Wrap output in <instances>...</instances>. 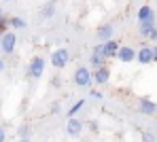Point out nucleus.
<instances>
[{
    "label": "nucleus",
    "instance_id": "nucleus-5",
    "mask_svg": "<svg viewBox=\"0 0 157 142\" xmlns=\"http://www.w3.org/2000/svg\"><path fill=\"white\" fill-rule=\"evenodd\" d=\"M68 59H70V53H68L66 49H55V51L51 53L53 68H64V66L68 64Z\"/></svg>",
    "mask_w": 157,
    "mask_h": 142
},
{
    "label": "nucleus",
    "instance_id": "nucleus-26",
    "mask_svg": "<svg viewBox=\"0 0 157 142\" xmlns=\"http://www.w3.org/2000/svg\"><path fill=\"white\" fill-rule=\"evenodd\" d=\"M2 70H4V62L0 59V72H2Z\"/></svg>",
    "mask_w": 157,
    "mask_h": 142
},
{
    "label": "nucleus",
    "instance_id": "nucleus-11",
    "mask_svg": "<svg viewBox=\"0 0 157 142\" xmlns=\"http://www.w3.org/2000/svg\"><path fill=\"white\" fill-rule=\"evenodd\" d=\"M136 59H138V64H151V62H153V49H151V47H142V49H138Z\"/></svg>",
    "mask_w": 157,
    "mask_h": 142
},
{
    "label": "nucleus",
    "instance_id": "nucleus-10",
    "mask_svg": "<svg viewBox=\"0 0 157 142\" xmlns=\"http://www.w3.org/2000/svg\"><path fill=\"white\" fill-rule=\"evenodd\" d=\"M138 110L142 114H155L157 113V104L153 100H147V98H142L140 102H138Z\"/></svg>",
    "mask_w": 157,
    "mask_h": 142
},
{
    "label": "nucleus",
    "instance_id": "nucleus-9",
    "mask_svg": "<svg viewBox=\"0 0 157 142\" xmlns=\"http://www.w3.org/2000/svg\"><path fill=\"white\" fill-rule=\"evenodd\" d=\"M117 59L119 62H123V64H128V62H134L136 59V51L132 49V47H119L117 49Z\"/></svg>",
    "mask_w": 157,
    "mask_h": 142
},
{
    "label": "nucleus",
    "instance_id": "nucleus-25",
    "mask_svg": "<svg viewBox=\"0 0 157 142\" xmlns=\"http://www.w3.org/2000/svg\"><path fill=\"white\" fill-rule=\"evenodd\" d=\"M153 49V62H157V47H151Z\"/></svg>",
    "mask_w": 157,
    "mask_h": 142
},
{
    "label": "nucleus",
    "instance_id": "nucleus-20",
    "mask_svg": "<svg viewBox=\"0 0 157 142\" xmlns=\"http://www.w3.org/2000/svg\"><path fill=\"white\" fill-rule=\"evenodd\" d=\"M6 28H9V19L4 17V19L0 21V34H4V32H6Z\"/></svg>",
    "mask_w": 157,
    "mask_h": 142
},
{
    "label": "nucleus",
    "instance_id": "nucleus-12",
    "mask_svg": "<svg viewBox=\"0 0 157 142\" xmlns=\"http://www.w3.org/2000/svg\"><path fill=\"white\" fill-rule=\"evenodd\" d=\"M138 21H155V13H153V9L151 6H140L138 9Z\"/></svg>",
    "mask_w": 157,
    "mask_h": 142
},
{
    "label": "nucleus",
    "instance_id": "nucleus-27",
    "mask_svg": "<svg viewBox=\"0 0 157 142\" xmlns=\"http://www.w3.org/2000/svg\"><path fill=\"white\" fill-rule=\"evenodd\" d=\"M2 19H4V13H2V9H0V21H2Z\"/></svg>",
    "mask_w": 157,
    "mask_h": 142
},
{
    "label": "nucleus",
    "instance_id": "nucleus-16",
    "mask_svg": "<svg viewBox=\"0 0 157 142\" xmlns=\"http://www.w3.org/2000/svg\"><path fill=\"white\" fill-rule=\"evenodd\" d=\"M83 104H85V100H78V102H75L72 106H70V110H68V117H75V114L83 108Z\"/></svg>",
    "mask_w": 157,
    "mask_h": 142
},
{
    "label": "nucleus",
    "instance_id": "nucleus-18",
    "mask_svg": "<svg viewBox=\"0 0 157 142\" xmlns=\"http://www.w3.org/2000/svg\"><path fill=\"white\" fill-rule=\"evenodd\" d=\"M28 134H30V127L28 125H19L17 127V136L19 138H28Z\"/></svg>",
    "mask_w": 157,
    "mask_h": 142
},
{
    "label": "nucleus",
    "instance_id": "nucleus-23",
    "mask_svg": "<svg viewBox=\"0 0 157 142\" xmlns=\"http://www.w3.org/2000/svg\"><path fill=\"white\" fill-rule=\"evenodd\" d=\"M91 98H96V100H102V93H100V91H91Z\"/></svg>",
    "mask_w": 157,
    "mask_h": 142
},
{
    "label": "nucleus",
    "instance_id": "nucleus-24",
    "mask_svg": "<svg viewBox=\"0 0 157 142\" xmlns=\"http://www.w3.org/2000/svg\"><path fill=\"white\" fill-rule=\"evenodd\" d=\"M4 140H6V132L0 127V142H4Z\"/></svg>",
    "mask_w": 157,
    "mask_h": 142
},
{
    "label": "nucleus",
    "instance_id": "nucleus-21",
    "mask_svg": "<svg viewBox=\"0 0 157 142\" xmlns=\"http://www.w3.org/2000/svg\"><path fill=\"white\" fill-rule=\"evenodd\" d=\"M59 110H62V106H59V102H53V106H51V113H53V114H57Z\"/></svg>",
    "mask_w": 157,
    "mask_h": 142
},
{
    "label": "nucleus",
    "instance_id": "nucleus-4",
    "mask_svg": "<svg viewBox=\"0 0 157 142\" xmlns=\"http://www.w3.org/2000/svg\"><path fill=\"white\" fill-rule=\"evenodd\" d=\"M138 34L142 38H149V40H157V28L155 21H140L138 26Z\"/></svg>",
    "mask_w": 157,
    "mask_h": 142
},
{
    "label": "nucleus",
    "instance_id": "nucleus-29",
    "mask_svg": "<svg viewBox=\"0 0 157 142\" xmlns=\"http://www.w3.org/2000/svg\"><path fill=\"white\" fill-rule=\"evenodd\" d=\"M6 2H11V0H6Z\"/></svg>",
    "mask_w": 157,
    "mask_h": 142
},
{
    "label": "nucleus",
    "instance_id": "nucleus-1",
    "mask_svg": "<svg viewBox=\"0 0 157 142\" xmlns=\"http://www.w3.org/2000/svg\"><path fill=\"white\" fill-rule=\"evenodd\" d=\"M75 83L77 87H91L94 83V77H91V70L87 68V66H78L77 70H75Z\"/></svg>",
    "mask_w": 157,
    "mask_h": 142
},
{
    "label": "nucleus",
    "instance_id": "nucleus-28",
    "mask_svg": "<svg viewBox=\"0 0 157 142\" xmlns=\"http://www.w3.org/2000/svg\"><path fill=\"white\" fill-rule=\"evenodd\" d=\"M17 142H30V140H28V138H19Z\"/></svg>",
    "mask_w": 157,
    "mask_h": 142
},
{
    "label": "nucleus",
    "instance_id": "nucleus-7",
    "mask_svg": "<svg viewBox=\"0 0 157 142\" xmlns=\"http://www.w3.org/2000/svg\"><path fill=\"white\" fill-rule=\"evenodd\" d=\"M66 132H68V136H70V138L81 136V132H83V121H78V119H75V117H68Z\"/></svg>",
    "mask_w": 157,
    "mask_h": 142
},
{
    "label": "nucleus",
    "instance_id": "nucleus-13",
    "mask_svg": "<svg viewBox=\"0 0 157 142\" xmlns=\"http://www.w3.org/2000/svg\"><path fill=\"white\" fill-rule=\"evenodd\" d=\"M113 34H115V28H113V24H104V26H100L98 28V38L104 43V40H110L113 38Z\"/></svg>",
    "mask_w": 157,
    "mask_h": 142
},
{
    "label": "nucleus",
    "instance_id": "nucleus-6",
    "mask_svg": "<svg viewBox=\"0 0 157 142\" xmlns=\"http://www.w3.org/2000/svg\"><path fill=\"white\" fill-rule=\"evenodd\" d=\"M94 81H96V85H106L108 83V79H110V68L106 66V64H102V66H98L96 70H94Z\"/></svg>",
    "mask_w": 157,
    "mask_h": 142
},
{
    "label": "nucleus",
    "instance_id": "nucleus-15",
    "mask_svg": "<svg viewBox=\"0 0 157 142\" xmlns=\"http://www.w3.org/2000/svg\"><path fill=\"white\" fill-rule=\"evenodd\" d=\"M53 13H55V4H53V2H47V4L43 6V11H40L43 19H49V17H53Z\"/></svg>",
    "mask_w": 157,
    "mask_h": 142
},
{
    "label": "nucleus",
    "instance_id": "nucleus-3",
    "mask_svg": "<svg viewBox=\"0 0 157 142\" xmlns=\"http://www.w3.org/2000/svg\"><path fill=\"white\" fill-rule=\"evenodd\" d=\"M43 72H45V59L40 55L32 57V62H30V66H28V74H30L32 79H40Z\"/></svg>",
    "mask_w": 157,
    "mask_h": 142
},
{
    "label": "nucleus",
    "instance_id": "nucleus-22",
    "mask_svg": "<svg viewBox=\"0 0 157 142\" xmlns=\"http://www.w3.org/2000/svg\"><path fill=\"white\" fill-rule=\"evenodd\" d=\"M51 85H53V89H59V85H62V81L55 77V79H51Z\"/></svg>",
    "mask_w": 157,
    "mask_h": 142
},
{
    "label": "nucleus",
    "instance_id": "nucleus-2",
    "mask_svg": "<svg viewBox=\"0 0 157 142\" xmlns=\"http://www.w3.org/2000/svg\"><path fill=\"white\" fill-rule=\"evenodd\" d=\"M15 45H17V36H15V32H4V34H0V51L2 53H13L15 51Z\"/></svg>",
    "mask_w": 157,
    "mask_h": 142
},
{
    "label": "nucleus",
    "instance_id": "nucleus-19",
    "mask_svg": "<svg viewBox=\"0 0 157 142\" xmlns=\"http://www.w3.org/2000/svg\"><path fill=\"white\" fill-rule=\"evenodd\" d=\"M142 142H157V140H155V134H151V132L142 134Z\"/></svg>",
    "mask_w": 157,
    "mask_h": 142
},
{
    "label": "nucleus",
    "instance_id": "nucleus-14",
    "mask_svg": "<svg viewBox=\"0 0 157 142\" xmlns=\"http://www.w3.org/2000/svg\"><path fill=\"white\" fill-rule=\"evenodd\" d=\"M102 47H104V55L106 57H115L117 55V49H119V45H117V40H104L102 43Z\"/></svg>",
    "mask_w": 157,
    "mask_h": 142
},
{
    "label": "nucleus",
    "instance_id": "nucleus-17",
    "mask_svg": "<svg viewBox=\"0 0 157 142\" xmlns=\"http://www.w3.org/2000/svg\"><path fill=\"white\" fill-rule=\"evenodd\" d=\"M9 26H13V28H26V21L21 17H13V19H9Z\"/></svg>",
    "mask_w": 157,
    "mask_h": 142
},
{
    "label": "nucleus",
    "instance_id": "nucleus-8",
    "mask_svg": "<svg viewBox=\"0 0 157 142\" xmlns=\"http://www.w3.org/2000/svg\"><path fill=\"white\" fill-rule=\"evenodd\" d=\"M104 62H106L104 47H102V43H100V45H96V49H94V53H91V59H89V64H91L94 68H98V66H102Z\"/></svg>",
    "mask_w": 157,
    "mask_h": 142
}]
</instances>
